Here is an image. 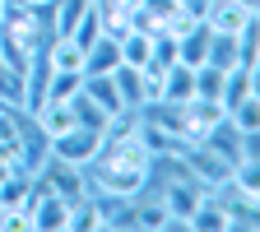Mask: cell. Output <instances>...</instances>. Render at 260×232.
<instances>
[{
	"instance_id": "6da1fadb",
	"label": "cell",
	"mask_w": 260,
	"mask_h": 232,
	"mask_svg": "<svg viewBox=\"0 0 260 232\" xmlns=\"http://www.w3.org/2000/svg\"><path fill=\"white\" fill-rule=\"evenodd\" d=\"M153 162L158 158L140 144L135 121L116 116L107 125V140H103V149H98V158L84 168V177L103 195H144V186L153 177Z\"/></svg>"
},
{
	"instance_id": "7a4b0ae2",
	"label": "cell",
	"mask_w": 260,
	"mask_h": 232,
	"mask_svg": "<svg viewBox=\"0 0 260 232\" xmlns=\"http://www.w3.org/2000/svg\"><path fill=\"white\" fill-rule=\"evenodd\" d=\"M177 162L186 168V177H195L205 190H223L228 181H233V162H228L223 153H214L205 140H190V144H181Z\"/></svg>"
},
{
	"instance_id": "3957f363",
	"label": "cell",
	"mask_w": 260,
	"mask_h": 232,
	"mask_svg": "<svg viewBox=\"0 0 260 232\" xmlns=\"http://www.w3.org/2000/svg\"><path fill=\"white\" fill-rule=\"evenodd\" d=\"M205 186L195 181V177H186V168L177 172V177H168L162 181V209H168V218H172V227H190V214H195V205L205 200Z\"/></svg>"
},
{
	"instance_id": "277c9868",
	"label": "cell",
	"mask_w": 260,
	"mask_h": 232,
	"mask_svg": "<svg viewBox=\"0 0 260 232\" xmlns=\"http://www.w3.org/2000/svg\"><path fill=\"white\" fill-rule=\"evenodd\" d=\"M103 140H107V130H93V125H70L65 135L47 140V149H51V158H60V162L88 168V162L98 158V149H103Z\"/></svg>"
},
{
	"instance_id": "5b68a950",
	"label": "cell",
	"mask_w": 260,
	"mask_h": 232,
	"mask_svg": "<svg viewBox=\"0 0 260 232\" xmlns=\"http://www.w3.org/2000/svg\"><path fill=\"white\" fill-rule=\"evenodd\" d=\"M177 112H181V135H186V144L190 140H205L218 121H228V112H223L218 97H200V93H190L186 103H177Z\"/></svg>"
},
{
	"instance_id": "8992f818",
	"label": "cell",
	"mask_w": 260,
	"mask_h": 232,
	"mask_svg": "<svg viewBox=\"0 0 260 232\" xmlns=\"http://www.w3.org/2000/svg\"><path fill=\"white\" fill-rule=\"evenodd\" d=\"M32 177H38L47 190L65 195V200H84V195H88V177H84V168H75V162H60V158H51V153H47V168H38Z\"/></svg>"
},
{
	"instance_id": "52a82bcc",
	"label": "cell",
	"mask_w": 260,
	"mask_h": 232,
	"mask_svg": "<svg viewBox=\"0 0 260 232\" xmlns=\"http://www.w3.org/2000/svg\"><path fill=\"white\" fill-rule=\"evenodd\" d=\"M251 14H255L251 0H209L205 23H209L214 32H242V28L251 23Z\"/></svg>"
},
{
	"instance_id": "ba28073f",
	"label": "cell",
	"mask_w": 260,
	"mask_h": 232,
	"mask_svg": "<svg viewBox=\"0 0 260 232\" xmlns=\"http://www.w3.org/2000/svg\"><path fill=\"white\" fill-rule=\"evenodd\" d=\"M121 65V38L116 32H103L84 47V75H112Z\"/></svg>"
},
{
	"instance_id": "9c48e42d",
	"label": "cell",
	"mask_w": 260,
	"mask_h": 232,
	"mask_svg": "<svg viewBox=\"0 0 260 232\" xmlns=\"http://www.w3.org/2000/svg\"><path fill=\"white\" fill-rule=\"evenodd\" d=\"M112 79H116V93H121L125 112L149 107V75H144V70H135V65H116Z\"/></svg>"
},
{
	"instance_id": "30bf717a",
	"label": "cell",
	"mask_w": 260,
	"mask_h": 232,
	"mask_svg": "<svg viewBox=\"0 0 260 232\" xmlns=\"http://www.w3.org/2000/svg\"><path fill=\"white\" fill-rule=\"evenodd\" d=\"M84 97H93V103L103 107L112 121L125 116V103H121V93H116V79H112V75H84Z\"/></svg>"
},
{
	"instance_id": "8fae6325",
	"label": "cell",
	"mask_w": 260,
	"mask_h": 232,
	"mask_svg": "<svg viewBox=\"0 0 260 232\" xmlns=\"http://www.w3.org/2000/svg\"><path fill=\"white\" fill-rule=\"evenodd\" d=\"M149 60H153V32H144V28H130V32H121V65L149 70Z\"/></svg>"
},
{
	"instance_id": "7c38bea8",
	"label": "cell",
	"mask_w": 260,
	"mask_h": 232,
	"mask_svg": "<svg viewBox=\"0 0 260 232\" xmlns=\"http://www.w3.org/2000/svg\"><path fill=\"white\" fill-rule=\"evenodd\" d=\"M190 227H200V232H228V205L218 200V195L209 190L200 205H195V214H190Z\"/></svg>"
},
{
	"instance_id": "4fadbf2b",
	"label": "cell",
	"mask_w": 260,
	"mask_h": 232,
	"mask_svg": "<svg viewBox=\"0 0 260 232\" xmlns=\"http://www.w3.org/2000/svg\"><path fill=\"white\" fill-rule=\"evenodd\" d=\"M209 65H218V70H242L237 32H209Z\"/></svg>"
},
{
	"instance_id": "5bb4252c",
	"label": "cell",
	"mask_w": 260,
	"mask_h": 232,
	"mask_svg": "<svg viewBox=\"0 0 260 232\" xmlns=\"http://www.w3.org/2000/svg\"><path fill=\"white\" fill-rule=\"evenodd\" d=\"M0 103L5 107H23L28 103V79L19 70H10L5 60H0Z\"/></svg>"
},
{
	"instance_id": "9a60e30c",
	"label": "cell",
	"mask_w": 260,
	"mask_h": 232,
	"mask_svg": "<svg viewBox=\"0 0 260 232\" xmlns=\"http://www.w3.org/2000/svg\"><path fill=\"white\" fill-rule=\"evenodd\" d=\"M228 121H233L242 135H246V130H260V93H246L242 103H233V107H228Z\"/></svg>"
},
{
	"instance_id": "2e32d148",
	"label": "cell",
	"mask_w": 260,
	"mask_h": 232,
	"mask_svg": "<svg viewBox=\"0 0 260 232\" xmlns=\"http://www.w3.org/2000/svg\"><path fill=\"white\" fill-rule=\"evenodd\" d=\"M223 84H228V70H218V65H195V93L200 97H218L223 103Z\"/></svg>"
},
{
	"instance_id": "e0dca14e",
	"label": "cell",
	"mask_w": 260,
	"mask_h": 232,
	"mask_svg": "<svg viewBox=\"0 0 260 232\" xmlns=\"http://www.w3.org/2000/svg\"><path fill=\"white\" fill-rule=\"evenodd\" d=\"M70 107H75V121H79V125H93V130H107V125H112V116L98 107L93 97H84V88L70 97Z\"/></svg>"
},
{
	"instance_id": "ac0fdd59",
	"label": "cell",
	"mask_w": 260,
	"mask_h": 232,
	"mask_svg": "<svg viewBox=\"0 0 260 232\" xmlns=\"http://www.w3.org/2000/svg\"><path fill=\"white\" fill-rule=\"evenodd\" d=\"M28 5H51V0H28Z\"/></svg>"
},
{
	"instance_id": "d6986e66",
	"label": "cell",
	"mask_w": 260,
	"mask_h": 232,
	"mask_svg": "<svg viewBox=\"0 0 260 232\" xmlns=\"http://www.w3.org/2000/svg\"><path fill=\"white\" fill-rule=\"evenodd\" d=\"M255 205H260V195H255Z\"/></svg>"
}]
</instances>
